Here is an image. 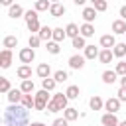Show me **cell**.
I'll return each mask as SVG.
<instances>
[{
	"mask_svg": "<svg viewBox=\"0 0 126 126\" xmlns=\"http://www.w3.org/2000/svg\"><path fill=\"white\" fill-rule=\"evenodd\" d=\"M53 79H55L57 83H63V81H67V79H69V75H67V71L59 69V71H55V73H53Z\"/></svg>",
	"mask_w": 126,
	"mask_h": 126,
	"instance_id": "d590c367",
	"label": "cell"
},
{
	"mask_svg": "<svg viewBox=\"0 0 126 126\" xmlns=\"http://www.w3.org/2000/svg\"><path fill=\"white\" fill-rule=\"evenodd\" d=\"M91 2H93V6H94V4H96V2H100V0H91Z\"/></svg>",
	"mask_w": 126,
	"mask_h": 126,
	"instance_id": "f907efd6",
	"label": "cell"
},
{
	"mask_svg": "<svg viewBox=\"0 0 126 126\" xmlns=\"http://www.w3.org/2000/svg\"><path fill=\"white\" fill-rule=\"evenodd\" d=\"M4 124L6 126H30L28 108L22 104H10L4 110Z\"/></svg>",
	"mask_w": 126,
	"mask_h": 126,
	"instance_id": "6da1fadb",
	"label": "cell"
},
{
	"mask_svg": "<svg viewBox=\"0 0 126 126\" xmlns=\"http://www.w3.org/2000/svg\"><path fill=\"white\" fill-rule=\"evenodd\" d=\"M116 94H118V100L120 102H126V87H120Z\"/></svg>",
	"mask_w": 126,
	"mask_h": 126,
	"instance_id": "b9f144b4",
	"label": "cell"
},
{
	"mask_svg": "<svg viewBox=\"0 0 126 126\" xmlns=\"http://www.w3.org/2000/svg\"><path fill=\"white\" fill-rule=\"evenodd\" d=\"M39 43H41V37H39L37 33H32L30 39H28V45H30L32 49H35V47H39Z\"/></svg>",
	"mask_w": 126,
	"mask_h": 126,
	"instance_id": "d6a6232c",
	"label": "cell"
},
{
	"mask_svg": "<svg viewBox=\"0 0 126 126\" xmlns=\"http://www.w3.org/2000/svg\"><path fill=\"white\" fill-rule=\"evenodd\" d=\"M55 104H57V108L59 110H65L67 108V102H69V98H67V94L65 93H57V94H53V98H51Z\"/></svg>",
	"mask_w": 126,
	"mask_h": 126,
	"instance_id": "8992f818",
	"label": "cell"
},
{
	"mask_svg": "<svg viewBox=\"0 0 126 126\" xmlns=\"http://www.w3.org/2000/svg\"><path fill=\"white\" fill-rule=\"evenodd\" d=\"M104 108H106V112L116 114V112L120 110V100H118V96H110V98L104 102Z\"/></svg>",
	"mask_w": 126,
	"mask_h": 126,
	"instance_id": "277c9868",
	"label": "cell"
},
{
	"mask_svg": "<svg viewBox=\"0 0 126 126\" xmlns=\"http://www.w3.org/2000/svg\"><path fill=\"white\" fill-rule=\"evenodd\" d=\"M18 57H20V61H22L24 65H28V63H32V61L35 59V51H33L32 47H22L20 53H18Z\"/></svg>",
	"mask_w": 126,
	"mask_h": 126,
	"instance_id": "3957f363",
	"label": "cell"
},
{
	"mask_svg": "<svg viewBox=\"0 0 126 126\" xmlns=\"http://www.w3.org/2000/svg\"><path fill=\"white\" fill-rule=\"evenodd\" d=\"M112 59H114L112 49H100V53H98V61H100V63L108 65V63H112Z\"/></svg>",
	"mask_w": 126,
	"mask_h": 126,
	"instance_id": "4fadbf2b",
	"label": "cell"
},
{
	"mask_svg": "<svg viewBox=\"0 0 126 126\" xmlns=\"http://www.w3.org/2000/svg\"><path fill=\"white\" fill-rule=\"evenodd\" d=\"M114 71H116V73H118L120 77H124V75H126V61H118V63H116V69H114Z\"/></svg>",
	"mask_w": 126,
	"mask_h": 126,
	"instance_id": "f35d334b",
	"label": "cell"
},
{
	"mask_svg": "<svg viewBox=\"0 0 126 126\" xmlns=\"http://www.w3.org/2000/svg\"><path fill=\"white\" fill-rule=\"evenodd\" d=\"M37 35L41 37V41H51V39H53V28H49V26H41V30L37 32Z\"/></svg>",
	"mask_w": 126,
	"mask_h": 126,
	"instance_id": "7c38bea8",
	"label": "cell"
},
{
	"mask_svg": "<svg viewBox=\"0 0 126 126\" xmlns=\"http://www.w3.org/2000/svg\"><path fill=\"white\" fill-rule=\"evenodd\" d=\"M20 89H22V93H24V94H32L35 87H33V81H32V79H26V81H22Z\"/></svg>",
	"mask_w": 126,
	"mask_h": 126,
	"instance_id": "603a6c76",
	"label": "cell"
},
{
	"mask_svg": "<svg viewBox=\"0 0 126 126\" xmlns=\"http://www.w3.org/2000/svg\"><path fill=\"white\" fill-rule=\"evenodd\" d=\"M2 45H4V49L18 47V37H16V35H6V37L2 39Z\"/></svg>",
	"mask_w": 126,
	"mask_h": 126,
	"instance_id": "d6986e66",
	"label": "cell"
},
{
	"mask_svg": "<svg viewBox=\"0 0 126 126\" xmlns=\"http://www.w3.org/2000/svg\"><path fill=\"white\" fill-rule=\"evenodd\" d=\"M116 77H118V73H116V71H104V73H102V83L112 85V83L116 81Z\"/></svg>",
	"mask_w": 126,
	"mask_h": 126,
	"instance_id": "4316f807",
	"label": "cell"
},
{
	"mask_svg": "<svg viewBox=\"0 0 126 126\" xmlns=\"http://www.w3.org/2000/svg\"><path fill=\"white\" fill-rule=\"evenodd\" d=\"M71 45H73L75 49H85V47H87V41H85L83 35H77L75 39H71Z\"/></svg>",
	"mask_w": 126,
	"mask_h": 126,
	"instance_id": "f1b7e54d",
	"label": "cell"
},
{
	"mask_svg": "<svg viewBox=\"0 0 126 126\" xmlns=\"http://www.w3.org/2000/svg\"><path fill=\"white\" fill-rule=\"evenodd\" d=\"M98 47H94V45H87L85 47V59H94V57H98Z\"/></svg>",
	"mask_w": 126,
	"mask_h": 126,
	"instance_id": "484cf974",
	"label": "cell"
},
{
	"mask_svg": "<svg viewBox=\"0 0 126 126\" xmlns=\"http://www.w3.org/2000/svg\"><path fill=\"white\" fill-rule=\"evenodd\" d=\"M67 124H69V120H67V118H55L51 126H67Z\"/></svg>",
	"mask_w": 126,
	"mask_h": 126,
	"instance_id": "7bdbcfd3",
	"label": "cell"
},
{
	"mask_svg": "<svg viewBox=\"0 0 126 126\" xmlns=\"http://www.w3.org/2000/svg\"><path fill=\"white\" fill-rule=\"evenodd\" d=\"M118 126H126V120H124V122H120V124H118Z\"/></svg>",
	"mask_w": 126,
	"mask_h": 126,
	"instance_id": "f5cc1de1",
	"label": "cell"
},
{
	"mask_svg": "<svg viewBox=\"0 0 126 126\" xmlns=\"http://www.w3.org/2000/svg\"><path fill=\"white\" fill-rule=\"evenodd\" d=\"M89 106H91V110H100V108L104 106V102H102V98H100L98 94H94V96L89 100Z\"/></svg>",
	"mask_w": 126,
	"mask_h": 126,
	"instance_id": "cb8c5ba5",
	"label": "cell"
},
{
	"mask_svg": "<svg viewBox=\"0 0 126 126\" xmlns=\"http://www.w3.org/2000/svg\"><path fill=\"white\" fill-rule=\"evenodd\" d=\"M49 14H51L53 18H61V16L65 14V6H63L61 2H57V4H51V8H49Z\"/></svg>",
	"mask_w": 126,
	"mask_h": 126,
	"instance_id": "9a60e30c",
	"label": "cell"
},
{
	"mask_svg": "<svg viewBox=\"0 0 126 126\" xmlns=\"http://www.w3.org/2000/svg\"><path fill=\"white\" fill-rule=\"evenodd\" d=\"M22 96H24L22 89H12V91L8 93V102H10V104H20V102H22Z\"/></svg>",
	"mask_w": 126,
	"mask_h": 126,
	"instance_id": "30bf717a",
	"label": "cell"
},
{
	"mask_svg": "<svg viewBox=\"0 0 126 126\" xmlns=\"http://www.w3.org/2000/svg\"><path fill=\"white\" fill-rule=\"evenodd\" d=\"M100 124H102V126H118L120 122H118L116 114H112V112H106V114H102V116H100Z\"/></svg>",
	"mask_w": 126,
	"mask_h": 126,
	"instance_id": "52a82bcc",
	"label": "cell"
},
{
	"mask_svg": "<svg viewBox=\"0 0 126 126\" xmlns=\"http://www.w3.org/2000/svg\"><path fill=\"white\" fill-rule=\"evenodd\" d=\"M35 73H37V77L47 79V77L51 75V67H49V63H39V65H37V69H35Z\"/></svg>",
	"mask_w": 126,
	"mask_h": 126,
	"instance_id": "5bb4252c",
	"label": "cell"
},
{
	"mask_svg": "<svg viewBox=\"0 0 126 126\" xmlns=\"http://www.w3.org/2000/svg\"><path fill=\"white\" fill-rule=\"evenodd\" d=\"M20 104H22V106H26L28 110H32V108H35V96H32V94H24Z\"/></svg>",
	"mask_w": 126,
	"mask_h": 126,
	"instance_id": "ffe728a7",
	"label": "cell"
},
{
	"mask_svg": "<svg viewBox=\"0 0 126 126\" xmlns=\"http://www.w3.org/2000/svg\"><path fill=\"white\" fill-rule=\"evenodd\" d=\"M120 87H126V75H124V77L120 79Z\"/></svg>",
	"mask_w": 126,
	"mask_h": 126,
	"instance_id": "c3c4849f",
	"label": "cell"
},
{
	"mask_svg": "<svg viewBox=\"0 0 126 126\" xmlns=\"http://www.w3.org/2000/svg\"><path fill=\"white\" fill-rule=\"evenodd\" d=\"M47 112H59V108H57V104H55L53 100L47 102Z\"/></svg>",
	"mask_w": 126,
	"mask_h": 126,
	"instance_id": "ee69618b",
	"label": "cell"
},
{
	"mask_svg": "<svg viewBox=\"0 0 126 126\" xmlns=\"http://www.w3.org/2000/svg\"><path fill=\"white\" fill-rule=\"evenodd\" d=\"M30 126H45V124H43V122H32Z\"/></svg>",
	"mask_w": 126,
	"mask_h": 126,
	"instance_id": "681fc988",
	"label": "cell"
},
{
	"mask_svg": "<svg viewBox=\"0 0 126 126\" xmlns=\"http://www.w3.org/2000/svg\"><path fill=\"white\" fill-rule=\"evenodd\" d=\"M10 63H12V49H2V53H0V67L8 69Z\"/></svg>",
	"mask_w": 126,
	"mask_h": 126,
	"instance_id": "9c48e42d",
	"label": "cell"
},
{
	"mask_svg": "<svg viewBox=\"0 0 126 126\" xmlns=\"http://www.w3.org/2000/svg\"><path fill=\"white\" fill-rule=\"evenodd\" d=\"M45 49H47V51H49L51 55H57V53L61 51V47H59V43H57V41H53V39H51V41H47V45H45Z\"/></svg>",
	"mask_w": 126,
	"mask_h": 126,
	"instance_id": "4dcf8cb0",
	"label": "cell"
},
{
	"mask_svg": "<svg viewBox=\"0 0 126 126\" xmlns=\"http://www.w3.org/2000/svg\"><path fill=\"white\" fill-rule=\"evenodd\" d=\"M12 89H10V81L6 79V77H0V93H4V94H8Z\"/></svg>",
	"mask_w": 126,
	"mask_h": 126,
	"instance_id": "8d00e7d4",
	"label": "cell"
},
{
	"mask_svg": "<svg viewBox=\"0 0 126 126\" xmlns=\"http://www.w3.org/2000/svg\"><path fill=\"white\" fill-rule=\"evenodd\" d=\"M22 14H24V8H22L20 4H14V6H10V8H8V16H10V18H14V20H16V18H20Z\"/></svg>",
	"mask_w": 126,
	"mask_h": 126,
	"instance_id": "7402d4cb",
	"label": "cell"
},
{
	"mask_svg": "<svg viewBox=\"0 0 126 126\" xmlns=\"http://www.w3.org/2000/svg\"><path fill=\"white\" fill-rule=\"evenodd\" d=\"M24 18H26V24L32 22V20H37V10H28V12L24 14Z\"/></svg>",
	"mask_w": 126,
	"mask_h": 126,
	"instance_id": "ab89813d",
	"label": "cell"
},
{
	"mask_svg": "<svg viewBox=\"0 0 126 126\" xmlns=\"http://www.w3.org/2000/svg\"><path fill=\"white\" fill-rule=\"evenodd\" d=\"M16 75H18L22 81H26V79L32 77V67H30V65H20L18 71H16Z\"/></svg>",
	"mask_w": 126,
	"mask_h": 126,
	"instance_id": "2e32d148",
	"label": "cell"
},
{
	"mask_svg": "<svg viewBox=\"0 0 126 126\" xmlns=\"http://www.w3.org/2000/svg\"><path fill=\"white\" fill-rule=\"evenodd\" d=\"M65 32H67V37H71V39H75L77 35H81V28L77 24H67Z\"/></svg>",
	"mask_w": 126,
	"mask_h": 126,
	"instance_id": "e0dca14e",
	"label": "cell"
},
{
	"mask_svg": "<svg viewBox=\"0 0 126 126\" xmlns=\"http://www.w3.org/2000/svg\"><path fill=\"white\" fill-rule=\"evenodd\" d=\"M106 8H108V2H106V0H100V2L94 4V10H96V12H104Z\"/></svg>",
	"mask_w": 126,
	"mask_h": 126,
	"instance_id": "60d3db41",
	"label": "cell"
},
{
	"mask_svg": "<svg viewBox=\"0 0 126 126\" xmlns=\"http://www.w3.org/2000/svg\"><path fill=\"white\" fill-rule=\"evenodd\" d=\"M63 118H67L69 122L77 120V118H79V112H77V108H71V106H67V108L63 110Z\"/></svg>",
	"mask_w": 126,
	"mask_h": 126,
	"instance_id": "d4e9b609",
	"label": "cell"
},
{
	"mask_svg": "<svg viewBox=\"0 0 126 126\" xmlns=\"http://www.w3.org/2000/svg\"><path fill=\"white\" fill-rule=\"evenodd\" d=\"M81 35H83L85 39H87V37H93V35H94V26L85 22V24L81 26Z\"/></svg>",
	"mask_w": 126,
	"mask_h": 126,
	"instance_id": "ac0fdd59",
	"label": "cell"
},
{
	"mask_svg": "<svg viewBox=\"0 0 126 126\" xmlns=\"http://www.w3.org/2000/svg\"><path fill=\"white\" fill-rule=\"evenodd\" d=\"M69 67L71 69H83L85 67V55H71L69 57Z\"/></svg>",
	"mask_w": 126,
	"mask_h": 126,
	"instance_id": "5b68a950",
	"label": "cell"
},
{
	"mask_svg": "<svg viewBox=\"0 0 126 126\" xmlns=\"http://www.w3.org/2000/svg\"><path fill=\"white\" fill-rule=\"evenodd\" d=\"M28 30H30L32 33H35V32H39V30H41V26H39V22H37V20H32V22H28Z\"/></svg>",
	"mask_w": 126,
	"mask_h": 126,
	"instance_id": "74e56055",
	"label": "cell"
},
{
	"mask_svg": "<svg viewBox=\"0 0 126 126\" xmlns=\"http://www.w3.org/2000/svg\"><path fill=\"white\" fill-rule=\"evenodd\" d=\"M112 32L118 33V35L120 33H126V22L124 20H114L112 22Z\"/></svg>",
	"mask_w": 126,
	"mask_h": 126,
	"instance_id": "44dd1931",
	"label": "cell"
},
{
	"mask_svg": "<svg viewBox=\"0 0 126 126\" xmlns=\"http://www.w3.org/2000/svg\"><path fill=\"white\" fill-rule=\"evenodd\" d=\"M51 8V2L49 0H37L35 2V10L37 12H45V10H49Z\"/></svg>",
	"mask_w": 126,
	"mask_h": 126,
	"instance_id": "e575fe53",
	"label": "cell"
},
{
	"mask_svg": "<svg viewBox=\"0 0 126 126\" xmlns=\"http://www.w3.org/2000/svg\"><path fill=\"white\" fill-rule=\"evenodd\" d=\"M49 91H45V89H41V91H37L33 96H35V110H45L47 108V102H49V94H47Z\"/></svg>",
	"mask_w": 126,
	"mask_h": 126,
	"instance_id": "7a4b0ae2",
	"label": "cell"
},
{
	"mask_svg": "<svg viewBox=\"0 0 126 126\" xmlns=\"http://www.w3.org/2000/svg\"><path fill=\"white\" fill-rule=\"evenodd\" d=\"M49 2H51V4H57V2H59V0H49Z\"/></svg>",
	"mask_w": 126,
	"mask_h": 126,
	"instance_id": "816d5d0a",
	"label": "cell"
},
{
	"mask_svg": "<svg viewBox=\"0 0 126 126\" xmlns=\"http://www.w3.org/2000/svg\"><path fill=\"white\" fill-rule=\"evenodd\" d=\"M73 2H75L77 6H85V2H87V0H73Z\"/></svg>",
	"mask_w": 126,
	"mask_h": 126,
	"instance_id": "7dc6e473",
	"label": "cell"
},
{
	"mask_svg": "<svg viewBox=\"0 0 126 126\" xmlns=\"http://www.w3.org/2000/svg\"><path fill=\"white\" fill-rule=\"evenodd\" d=\"M96 10H94V6H89V8H83V20L87 22V24H91V22H94V18H96Z\"/></svg>",
	"mask_w": 126,
	"mask_h": 126,
	"instance_id": "8fae6325",
	"label": "cell"
},
{
	"mask_svg": "<svg viewBox=\"0 0 126 126\" xmlns=\"http://www.w3.org/2000/svg\"><path fill=\"white\" fill-rule=\"evenodd\" d=\"M65 37H67V32H65L63 28H53V41L59 43V41H63Z\"/></svg>",
	"mask_w": 126,
	"mask_h": 126,
	"instance_id": "83f0119b",
	"label": "cell"
},
{
	"mask_svg": "<svg viewBox=\"0 0 126 126\" xmlns=\"http://www.w3.org/2000/svg\"><path fill=\"white\" fill-rule=\"evenodd\" d=\"M114 45H116V39H114L112 33H104V35L100 37V47H102V49H112Z\"/></svg>",
	"mask_w": 126,
	"mask_h": 126,
	"instance_id": "ba28073f",
	"label": "cell"
},
{
	"mask_svg": "<svg viewBox=\"0 0 126 126\" xmlns=\"http://www.w3.org/2000/svg\"><path fill=\"white\" fill-rule=\"evenodd\" d=\"M120 20H124V22H126V4L120 8Z\"/></svg>",
	"mask_w": 126,
	"mask_h": 126,
	"instance_id": "f6af8a7d",
	"label": "cell"
},
{
	"mask_svg": "<svg viewBox=\"0 0 126 126\" xmlns=\"http://www.w3.org/2000/svg\"><path fill=\"white\" fill-rule=\"evenodd\" d=\"M55 85H57V81H55V79H49V77H47V79H41V87H43L45 91H49V93L55 89Z\"/></svg>",
	"mask_w": 126,
	"mask_h": 126,
	"instance_id": "1f68e13d",
	"label": "cell"
},
{
	"mask_svg": "<svg viewBox=\"0 0 126 126\" xmlns=\"http://www.w3.org/2000/svg\"><path fill=\"white\" fill-rule=\"evenodd\" d=\"M112 53H114V57H124L126 55V43H116L112 47Z\"/></svg>",
	"mask_w": 126,
	"mask_h": 126,
	"instance_id": "f546056e",
	"label": "cell"
},
{
	"mask_svg": "<svg viewBox=\"0 0 126 126\" xmlns=\"http://www.w3.org/2000/svg\"><path fill=\"white\" fill-rule=\"evenodd\" d=\"M0 2H2L4 6H8V8H10V6H14V0H0Z\"/></svg>",
	"mask_w": 126,
	"mask_h": 126,
	"instance_id": "bcb514c9",
	"label": "cell"
},
{
	"mask_svg": "<svg viewBox=\"0 0 126 126\" xmlns=\"http://www.w3.org/2000/svg\"><path fill=\"white\" fill-rule=\"evenodd\" d=\"M65 94H67V98H79V87H77V85H71V87H67Z\"/></svg>",
	"mask_w": 126,
	"mask_h": 126,
	"instance_id": "836d02e7",
	"label": "cell"
}]
</instances>
